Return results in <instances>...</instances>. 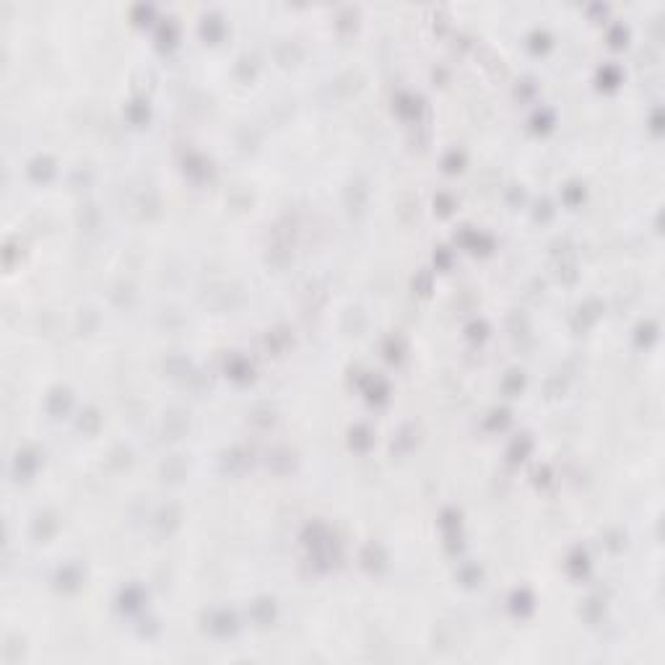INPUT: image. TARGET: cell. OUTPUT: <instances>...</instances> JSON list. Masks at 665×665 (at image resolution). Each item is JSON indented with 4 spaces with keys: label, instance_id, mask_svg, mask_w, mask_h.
Masks as SVG:
<instances>
[{
    "label": "cell",
    "instance_id": "obj_1",
    "mask_svg": "<svg viewBox=\"0 0 665 665\" xmlns=\"http://www.w3.org/2000/svg\"><path fill=\"white\" fill-rule=\"evenodd\" d=\"M37 465H39L37 452L34 450H24V452L16 455V460H13V473H16L19 478H29L37 471Z\"/></svg>",
    "mask_w": 665,
    "mask_h": 665
},
{
    "label": "cell",
    "instance_id": "obj_2",
    "mask_svg": "<svg viewBox=\"0 0 665 665\" xmlns=\"http://www.w3.org/2000/svg\"><path fill=\"white\" fill-rule=\"evenodd\" d=\"M252 463V455L247 450H232V452H226V458H224V468L226 471H232V473H239V471H245V468Z\"/></svg>",
    "mask_w": 665,
    "mask_h": 665
},
{
    "label": "cell",
    "instance_id": "obj_3",
    "mask_svg": "<svg viewBox=\"0 0 665 665\" xmlns=\"http://www.w3.org/2000/svg\"><path fill=\"white\" fill-rule=\"evenodd\" d=\"M68 405H70V392L68 390H52L50 392V398H47V411L52 416H60V413H65L68 411Z\"/></svg>",
    "mask_w": 665,
    "mask_h": 665
},
{
    "label": "cell",
    "instance_id": "obj_4",
    "mask_svg": "<svg viewBox=\"0 0 665 665\" xmlns=\"http://www.w3.org/2000/svg\"><path fill=\"white\" fill-rule=\"evenodd\" d=\"M55 527H57L55 517L50 515V512H44V515H37L32 530H34V538H37V540H47V538L55 533Z\"/></svg>",
    "mask_w": 665,
    "mask_h": 665
},
{
    "label": "cell",
    "instance_id": "obj_5",
    "mask_svg": "<svg viewBox=\"0 0 665 665\" xmlns=\"http://www.w3.org/2000/svg\"><path fill=\"white\" fill-rule=\"evenodd\" d=\"M200 32H203V37L205 39H218L221 37V32H224V24H221V19L216 16V13H210V16H203V24H200Z\"/></svg>",
    "mask_w": 665,
    "mask_h": 665
},
{
    "label": "cell",
    "instance_id": "obj_6",
    "mask_svg": "<svg viewBox=\"0 0 665 665\" xmlns=\"http://www.w3.org/2000/svg\"><path fill=\"white\" fill-rule=\"evenodd\" d=\"M29 174H32L34 179H50V174H52V159L37 156L32 164H29Z\"/></svg>",
    "mask_w": 665,
    "mask_h": 665
},
{
    "label": "cell",
    "instance_id": "obj_7",
    "mask_svg": "<svg viewBox=\"0 0 665 665\" xmlns=\"http://www.w3.org/2000/svg\"><path fill=\"white\" fill-rule=\"evenodd\" d=\"M81 582V572H78V567H63L57 572V585L60 587H65V590H70V587H75Z\"/></svg>",
    "mask_w": 665,
    "mask_h": 665
},
{
    "label": "cell",
    "instance_id": "obj_8",
    "mask_svg": "<svg viewBox=\"0 0 665 665\" xmlns=\"http://www.w3.org/2000/svg\"><path fill=\"white\" fill-rule=\"evenodd\" d=\"M185 426H187V418H185L182 413H177V411H174V413H169V416L164 418V431L169 434V436H177V434L182 431Z\"/></svg>",
    "mask_w": 665,
    "mask_h": 665
},
{
    "label": "cell",
    "instance_id": "obj_9",
    "mask_svg": "<svg viewBox=\"0 0 665 665\" xmlns=\"http://www.w3.org/2000/svg\"><path fill=\"white\" fill-rule=\"evenodd\" d=\"M361 559H364V564L369 567V569H380L382 567V562H385V553H382V548L380 546H367L364 548V553H361Z\"/></svg>",
    "mask_w": 665,
    "mask_h": 665
},
{
    "label": "cell",
    "instance_id": "obj_10",
    "mask_svg": "<svg viewBox=\"0 0 665 665\" xmlns=\"http://www.w3.org/2000/svg\"><path fill=\"white\" fill-rule=\"evenodd\" d=\"M156 39H159V44H166V47H169V44H174V39H177V26H174L172 19H164V24L159 26Z\"/></svg>",
    "mask_w": 665,
    "mask_h": 665
},
{
    "label": "cell",
    "instance_id": "obj_11",
    "mask_svg": "<svg viewBox=\"0 0 665 665\" xmlns=\"http://www.w3.org/2000/svg\"><path fill=\"white\" fill-rule=\"evenodd\" d=\"M210 629H213L216 634H229L234 629V616L232 613H216L213 618H210Z\"/></svg>",
    "mask_w": 665,
    "mask_h": 665
},
{
    "label": "cell",
    "instance_id": "obj_12",
    "mask_svg": "<svg viewBox=\"0 0 665 665\" xmlns=\"http://www.w3.org/2000/svg\"><path fill=\"white\" fill-rule=\"evenodd\" d=\"M226 372H229L232 377H237V380H245L247 374H252V367L247 364L245 359H232V364L226 367Z\"/></svg>",
    "mask_w": 665,
    "mask_h": 665
},
{
    "label": "cell",
    "instance_id": "obj_13",
    "mask_svg": "<svg viewBox=\"0 0 665 665\" xmlns=\"http://www.w3.org/2000/svg\"><path fill=\"white\" fill-rule=\"evenodd\" d=\"M527 450H530V439H527V436H520V439L512 442V447H509V458H512V460H522V458L527 455Z\"/></svg>",
    "mask_w": 665,
    "mask_h": 665
},
{
    "label": "cell",
    "instance_id": "obj_14",
    "mask_svg": "<svg viewBox=\"0 0 665 665\" xmlns=\"http://www.w3.org/2000/svg\"><path fill=\"white\" fill-rule=\"evenodd\" d=\"M369 429L367 426H356L354 431H351V447H356V450H364V447H369Z\"/></svg>",
    "mask_w": 665,
    "mask_h": 665
},
{
    "label": "cell",
    "instance_id": "obj_15",
    "mask_svg": "<svg viewBox=\"0 0 665 665\" xmlns=\"http://www.w3.org/2000/svg\"><path fill=\"white\" fill-rule=\"evenodd\" d=\"M569 569H572V574H582V572L587 569V556H585V551H574V553H572V559H569Z\"/></svg>",
    "mask_w": 665,
    "mask_h": 665
},
{
    "label": "cell",
    "instance_id": "obj_16",
    "mask_svg": "<svg viewBox=\"0 0 665 665\" xmlns=\"http://www.w3.org/2000/svg\"><path fill=\"white\" fill-rule=\"evenodd\" d=\"M364 195H367V190L361 187V185H351V190H349V205H351V210L356 208H361V203H364Z\"/></svg>",
    "mask_w": 665,
    "mask_h": 665
},
{
    "label": "cell",
    "instance_id": "obj_17",
    "mask_svg": "<svg viewBox=\"0 0 665 665\" xmlns=\"http://www.w3.org/2000/svg\"><path fill=\"white\" fill-rule=\"evenodd\" d=\"M398 112L405 115V117H411V115L418 112V104H416L411 96H405V94H403V96H398Z\"/></svg>",
    "mask_w": 665,
    "mask_h": 665
},
{
    "label": "cell",
    "instance_id": "obj_18",
    "mask_svg": "<svg viewBox=\"0 0 665 665\" xmlns=\"http://www.w3.org/2000/svg\"><path fill=\"white\" fill-rule=\"evenodd\" d=\"M96 426H99V416H96V411H86V413L81 416V429H86V431H96Z\"/></svg>",
    "mask_w": 665,
    "mask_h": 665
},
{
    "label": "cell",
    "instance_id": "obj_19",
    "mask_svg": "<svg viewBox=\"0 0 665 665\" xmlns=\"http://www.w3.org/2000/svg\"><path fill=\"white\" fill-rule=\"evenodd\" d=\"M151 16H154V8H151V6H143V3H141V6H135V8H133V21H138V24L148 21Z\"/></svg>",
    "mask_w": 665,
    "mask_h": 665
},
{
    "label": "cell",
    "instance_id": "obj_20",
    "mask_svg": "<svg viewBox=\"0 0 665 665\" xmlns=\"http://www.w3.org/2000/svg\"><path fill=\"white\" fill-rule=\"evenodd\" d=\"M512 608H515V611H527V608H530V595H527L525 590L522 593H515V595H512Z\"/></svg>",
    "mask_w": 665,
    "mask_h": 665
},
{
    "label": "cell",
    "instance_id": "obj_21",
    "mask_svg": "<svg viewBox=\"0 0 665 665\" xmlns=\"http://www.w3.org/2000/svg\"><path fill=\"white\" fill-rule=\"evenodd\" d=\"M255 616H258L260 621H270V616H273V606H270V600H260L258 606H255Z\"/></svg>",
    "mask_w": 665,
    "mask_h": 665
},
{
    "label": "cell",
    "instance_id": "obj_22",
    "mask_svg": "<svg viewBox=\"0 0 665 665\" xmlns=\"http://www.w3.org/2000/svg\"><path fill=\"white\" fill-rule=\"evenodd\" d=\"M522 387V372H509L507 382H504V390L507 392H517Z\"/></svg>",
    "mask_w": 665,
    "mask_h": 665
},
{
    "label": "cell",
    "instance_id": "obj_23",
    "mask_svg": "<svg viewBox=\"0 0 665 665\" xmlns=\"http://www.w3.org/2000/svg\"><path fill=\"white\" fill-rule=\"evenodd\" d=\"M530 47L533 50H546L548 47V34L546 32H533L530 34Z\"/></svg>",
    "mask_w": 665,
    "mask_h": 665
},
{
    "label": "cell",
    "instance_id": "obj_24",
    "mask_svg": "<svg viewBox=\"0 0 665 665\" xmlns=\"http://www.w3.org/2000/svg\"><path fill=\"white\" fill-rule=\"evenodd\" d=\"M174 520H177V509L174 507H164L161 512H159V525L164 527V525H174Z\"/></svg>",
    "mask_w": 665,
    "mask_h": 665
},
{
    "label": "cell",
    "instance_id": "obj_25",
    "mask_svg": "<svg viewBox=\"0 0 665 665\" xmlns=\"http://www.w3.org/2000/svg\"><path fill=\"white\" fill-rule=\"evenodd\" d=\"M445 166H447L450 172L460 169V166H463V154H458V151H450V154H447V159H445Z\"/></svg>",
    "mask_w": 665,
    "mask_h": 665
},
{
    "label": "cell",
    "instance_id": "obj_26",
    "mask_svg": "<svg viewBox=\"0 0 665 665\" xmlns=\"http://www.w3.org/2000/svg\"><path fill=\"white\" fill-rule=\"evenodd\" d=\"M356 24V11H343L341 13V19H338V26L341 29H349V26H354Z\"/></svg>",
    "mask_w": 665,
    "mask_h": 665
},
{
    "label": "cell",
    "instance_id": "obj_27",
    "mask_svg": "<svg viewBox=\"0 0 665 665\" xmlns=\"http://www.w3.org/2000/svg\"><path fill=\"white\" fill-rule=\"evenodd\" d=\"M548 123H551V112H538L535 117H533V125L540 130V128H548Z\"/></svg>",
    "mask_w": 665,
    "mask_h": 665
},
{
    "label": "cell",
    "instance_id": "obj_28",
    "mask_svg": "<svg viewBox=\"0 0 665 665\" xmlns=\"http://www.w3.org/2000/svg\"><path fill=\"white\" fill-rule=\"evenodd\" d=\"M436 208H439V213H450L452 210V198L450 195H439V198H436Z\"/></svg>",
    "mask_w": 665,
    "mask_h": 665
},
{
    "label": "cell",
    "instance_id": "obj_29",
    "mask_svg": "<svg viewBox=\"0 0 665 665\" xmlns=\"http://www.w3.org/2000/svg\"><path fill=\"white\" fill-rule=\"evenodd\" d=\"M478 577H481V572H478L476 567H468V569L463 572V580H465V585H473Z\"/></svg>",
    "mask_w": 665,
    "mask_h": 665
},
{
    "label": "cell",
    "instance_id": "obj_30",
    "mask_svg": "<svg viewBox=\"0 0 665 665\" xmlns=\"http://www.w3.org/2000/svg\"><path fill=\"white\" fill-rule=\"evenodd\" d=\"M626 39V29L624 26H616L613 32H611V44H621Z\"/></svg>",
    "mask_w": 665,
    "mask_h": 665
},
{
    "label": "cell",
    "instance_id": "obj_31",
    "mask_svg": "<svg viewBox=\"0 0 665 665\" xmlns=\"http://www.w3.org/2000/svg\"><path fill=\"white\" fill-rule=\"evenodd\" d=\"M468 332H471V338H483V336H486V325H483V322H473L471 327H468Z\"/></svg>",
    "mask_w": 665,
    "mask_h": 665
},
{
    "label": "cell",
    "instance_id": "obj_32",
    "mask_svg": "<svg viewBox=\"0 0 665 665\" xmlns=\"http://www.w3.org/2000/svg\"><path fill=\"white\" fill-rule=\"evenodd\" d=\"M123 598H128V608H135V606H138V600H141V593H138V590H133V587H130V590H128Z\"/></svg>",
    "mask_w": 665,
    "mask_h": 665
},
{
    "label": "cell",
    "instance_id": "obj_33",
    "mask_svg": "<svg viewBox=\"0 0 665 665\" xmlns=\"http://www.w3.org/2000/svg\"><path fill=\"white\" fill-rule=\"evenodd\" d=\"M413 286H418L421 294H426V291H429V273H426V270L418 276V281H413Z\"/></svg>",
    "mask_w": 665,
    "mask_h": 665
},
{
    "label": "cell",
    "instance_id": "obj_34",
    "mask_svg": "<svg viewBox=\"0 0 665 665\" xmlns=\"http://www.w3.org/2000/svg\"><path fill=\"white\" fill-rule=\"evenodd\" d=\"M398 351H400V346L390 341V343H387V359H398V356H400Z\"/></svg>",
    "mask_w": 665,
    "mask_h": 665
},
{
    "label": "cell",
    "instance_id": "obj_35",
    "mask_svg": "<svg viewBox=\"0 0 665 665\" xmlns=\"http://www.w3.org/2000/svg\"><path fill=\"white\" fill-rule=\"evenodd\" d=\"M577 195H582V190H574V185H569V190H567V198L574 203V200H577Z\"/></svg>",
    "mask_w": 665,
    "mask_h": 665
}]
</instances>
